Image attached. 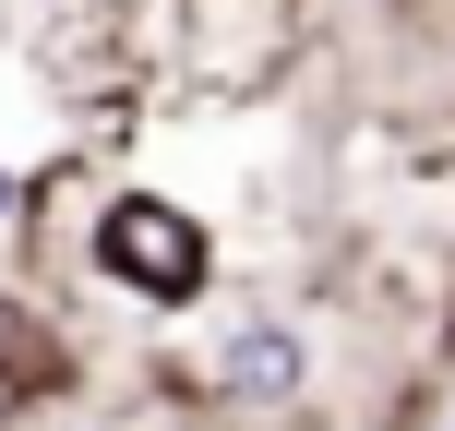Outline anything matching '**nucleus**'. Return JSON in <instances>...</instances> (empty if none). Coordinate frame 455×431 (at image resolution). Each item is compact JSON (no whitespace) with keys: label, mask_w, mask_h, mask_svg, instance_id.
I'll return each instance as SVG.
<instances>
[{"label":"nucleus","mask_w":455,"mask_h":431,"mask_svg":"<svg viewBox=\"0 0 455 431\" xmlns=\"http://www.w3.org/2000/svg\"><path fill=\"white\" fill-rule=\"evenodd\" d=\"M84 431H108V419H84Z\"/></svg>","instance_id":"nucleus-5"},{"label":"nucleus","mask_w":455,"mask_h":431,"mask_svg":"<svg viewBox=\"0 0 455 431\" xmlns=\"http://www.w3.org/2000/svg\"><path fill=\"white\" fill-rule=\"evenodd\" d=\"M443 431H455V408H443Z\"/></svg>","instance_id":"nucleus-6"},{"label":"nucleus","mask_w":455,"mask_h":431,"mask_svg":"<svg viewBox=\"0 0 455 431\" xmlns=\"http://www.w3.org/2000/svg\"><path fill=\"white\" fill-rule=\"evenodd\" d=\"M84 275L120 288L132 312H192L216 288V227L192 204H168V192H108L84 216Z\"/></svg>","instance_id":"nucleus-1"},{"label":"nucleus","mask_w":455,"mask_h":431,"mask_svg":"<svg viewBox=\"0 0 455 431\" xmlns=\"http://www.w3.org/2000/svg\"><path fill=\"white\" fill-rule=\"evenodd\" d=\"M24 216H36V180H24V168H0V240H12Z\"/></svg>","instance_id":"nucleus-3"},{"label":"nucleus","mask_w":455,"mask_h":431,"mask_svg":"<svg viewBox=\"0 0 455 431\" xmlns=\"http://www.w3.org/2000/svg\"><path fill=\"white\" fill-rule=\"evenodd\" d=\"M204 384H216L228 419H288L299 395H312V336H299V312H228Z\"/></svg>","instance_id":"nucleus-2"},{"label":"nucleus","mask_w":455,"mask_h":431,"mask_svg":"<svg viewBox=\"0 0 455 431\" xmlns=\"http://www.w3.org/2000/svg\"><path fill=\"white\" fill-rule=\"evenodd\" d=\"M432 347H443V360H455V288H443V336H432Z\"/></svg>","instance_id":"nucleus-4"}]
</instances>
